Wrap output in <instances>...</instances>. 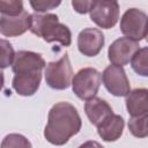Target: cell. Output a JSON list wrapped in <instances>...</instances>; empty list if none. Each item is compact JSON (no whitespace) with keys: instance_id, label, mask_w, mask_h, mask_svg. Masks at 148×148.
<instances>
[{"instance_id":"obj_1","label":"cell","mask_w":148,"mask_h":148,"mask_svg":"<svg viewBox=\"0 0 148 148\" xmlns=\"http://www.w3.org/2000/svg\"><path fill=\"white\" fill-rule=\"evenodd\" d=\"M82 120L75 106L68 102H59L49 111L44 138L51 145L62 146L80 132Z\"/></svg>"},{"instance_id":"obj_2","label":"cell","mask_w":148,"mask_h":148,"mask_svg":"<svg viewBox=\"0 0 148 148\" xmlns=\"http://www.w3.org/2000/svg\"><path fill=\"white\" fill-rule=\"evenodd\" d=\"M30 31L47 43L58 42L62 46H69L72 43L69 28L62 24L56 14H31Z\"/></svg>"},{"instance_id":"obj_3","label":"cell","mask_w":148,"mask_h":148,"mask_svg":"<svg viewBox=\"0 0 148 148\" xmlns=\"http://www.w3.org/2000/svg\"><path fill=\"white\" fill-rule=\"evenodd\" d=\"M102 82L101 73L92 67H84L80 69L72 80L73 92L83 101L96 97Z\"/></svg>"},{"instance_id":"obj_4","label":"cell","mask_w":148,"mask_h":148,"mask_svg":"<svg viewBox=\"0 0 148 148\" xmlns=\"http://www.w3.org/2000/svg\"><path fill=\"white\" fill-rule=\"evenodd\" d=\"M73 77V69L67 53H65L59 60L46 64L45 81L50 88L56 90L67 89L72 84Z\"/></svg>"},{"instance_id":"obj_5","label":"cell","mask_w":148,"mask_h":148,"mask_svg":"<svg viewBox=\"0 0 148 148\" xmlns=\"http://www.w3.org/2000/svg\"><path fill=\"white\" fill-rule=\"evenodd\" d=\"M120 31L126 37L140 42L148 34V15L138 9H127L120 18Z\"/></svg>"},{"instance_id":"obj_6","label":"cell","mask_w":148,"mask_h":148,"mask_svg":"<svg viewBox=\"0 0 148 148\" xmlns=\"http://www.w3.org/2000/svg\"><path fill=\"white\" fill-rule=\"evenodd\" d=\"M89 15L99 28L111 29L119 18V3L114 0H94Z\"/></svg>"},{"instance_id":"obj_7","label":"cell","mask_w":148,"mask_h":148,"mask_svg":"<svg viewBox=\"0 0 148 148\" xmlns=\"http://www.w3.org/2000/svg\"><path fill=\"white\" fill-rule=\"evenodd\" d=\"M102 81L106 90L116 97H126L131 91L125 69L120 66L109 65L102 73Z\"/></svg>"},{"instance_id":"obj_8","label":"cell","mask_w":148,"mask_h":148,"mask_svg":"<svg viewBox=\"0 0 148 148\" xmlns=\"http://www.w3.org/2000/svg\"><path fill=\"white\" fill-rule=\"evenodd\" d=\"M138 50H139L138 42L128 37H120L109 46L108 57L112 65L123 67L132 60V58L134 57Z\"/></svg>"},{"instance_id":"obj_9","label":"cell","mask_w":148,"mask_h":148,"mask_svg":"<svg viewBox=\"0 0 148 148\" xmlns=\"http://www.w3.org/2000/svg\"><path fill=\"white\" fill-rule=\"evenodd\" d=\"M45 66V60L39 53L22 50L16 52L12 71L14 74H39Z\"/></svg>"},{"instance_id":"obj_10","label":"cell","mask_w":148,"mask_h":148,"mask_svg":"<svg viewBox=\"0 0 148 148\" xmlns=\"http://www.w3.org/2000/svg\"><path fill=\"white\" fill-rule=\"evenodd\" d=\"M104 46V35L99 29L86 28L77 36V49L86 57L97 56Z\"/></svg>"},{"instance_id":"obj_11","label":"cell","mask_w":148,"mask_h":148,"mask_svg":"<svg viewBox=\"0 0 148 148\" xmlns=\"http://www.w3.org/2000/svg\"><path fill=\"white\" fill-rule=\"evenodd\" d=\"M31 14L23 12L17 16H0V32L6 37H17L30 30Z\"/></svg>"},{"instance_id":"obj_12","label":"cell","mask_w":148,"mask_h":148,"mask_svg":"<svg viewBox=\"0 0 148 148\" xmlns=\"http://www.w3.org/2000/svg\"><path fill=\"white\" fill-rule=\"evenodd\" d=\"M84 112L89 121L96 127H98L109 116L113 114V110L109 103L99 97L88 99L84 103Z\"/></svg>"},{"instance_id":"obj_13","label":"cell","mask_w":148,"mask_h":148,"mask_svg":"<svg viewBox=\"0 0 148 148\" xmlns=\"http://www.w3.org/2000/svg\"><path fill=\"white\" fill-rule=\"evenodd\" d=\"M125 121L120 114H111L98 127L97 133L102 138V140L106 142H113L120 139L124 131Z\"/></svg>"},{"instance_id":"obj_14","label":"cell","mask_w":148,"mask_h":148,"mask_svg":"<svg viewBox=\"0 0 148 148\" xmlns=\"http://www.w3.org/2000/svg\"><path fill=\"white\" fill-rule=\"evenodd\" d=\"M42 81V73L39 74H14L12 86L14 90L21 96H32L37 92Z\"/></svg>"},{"instance_id":"obj_15","label":"cell","mask_w":148,"mask_h":148,"mask_svg":"<svg viewBox=\"0 0 148 148\" xmlns=\"http://www.w3.org/2000/svg\"><path fill=\"white\" fill-rule=\"evenodd\" d=\"M126 109L131 117L148 111V89L136 88L126 96Z\"/></svg>"},{"instance_id":"obj_16","label":"cell","mask_w":148,"mask_h":148,"mask_svg":"<svg viewBox=\"0 0 148 148\" xmlns=\"http://www.w3.org/2000/svg\"><path fill=\"white\" fill-rule=\"evenodd\" d=\"M127 126L133 136L139 139L148 136V111L131 117Z\"/></svg>"},{"instance_id":"obj_17","label":"cell","mask_w":148,"mask_h":148,"mask_svg":"<svg viewBox=\"0 0 148 148\" xmlns=\"http://www.w3.org/2000/svg\"><path fill=\"white\" fill-rule=\"evenodd\" d=\"M131 66L138 75L148 77V46L141 47L136 51L131 60Z\"/></svg>"},{"instance_id":"obj_18","label":"cell","mask_w":148,"mask_h":148,"mask_svg":"<svg viewBox=\"0 0 148 148\" xmlns=\"http://www.w3.org/2000/svg\"><path fill=\"white\" fill-rule=\"evenodd\" d=\"M1 148H32V146L24 135L10 133L2 139Z\"/></svg>"},{"instance_id":"obj_19","label":"cell","mask_w":148,"mask_h":148,"mask_svg":"<svg viewBox=\"0 0 148 148\" xmlns=\"http://www.w3.org/2000/svg\"><path fill=\"white\" fill-rule=\"evenodd\" d=\"M24 12L23 2L21 0H1L0 13L6 16H17Z\"/></svg>"},{"instance_id":"obj_20","label":"cell","mask_w":148,"mask_h":148,"mask_svg":"<svg viewBox=\"0 0 148 148\" xmlns=\"http://www.w3.org/2000/svg\"><path fill=\"white\" fill-rule=\"evenodd\" d=\"M0 43H1V68L3 69L9 65H13L16 53L14 52V49L8 40L2 38Z\"/></svg>"},{"instance_id":"obj_21","label":"cell","mask_w":148,"mask_h":148,"mask_svg":"<svg viewBox=\"0 0 148 148\" xmlns=\"http://www.w3.org/2000/svg\"><path fill=\"white\" fill-rule=\"evenodd\" d=\"M60 3H61V1H53V0H36V1L31 0L30 1V6L38 14L47 12L50 9H53V8L58 7Z\"/></svg>"},{"instance_id":"obj_22","label":"cell","mask_w":148,"mask_h":148,"mask_svg":"<svg viewBox=\"0 0 148 148\" xmlns=\"http://www.w3.org/2000/svg\"><path fill=\"white\" fill-rule=\"evenodd\" d=\"M94 1H86V0H73L72 1V6L75 9V12H77L79 14H87L90 12L91 7H92Z\"/></svg>"},{"instance_id":"obj_23","label":"cell","mask_w":148,"mask_h":148,"mask_svg":"<svg viewBox=\"0 0 148 148\" xmlns=\"http://www.w3.org/2000/svg\"><path fill=\"white\" fill-rule=\"evenodd\" d=\"M79 148H104V147L95 140H89V141H86L84 143H82Z\"/></svg>"},{"instance_id":"obj_24","label":"cell","mask_w":148,"mask_h":148,"mask_svg":"<svg viewBox=\"0 0 148 148\" xmlns=\"http://www.w3.org/2000/svg\"><path fill=\"white\" fill-rule=\"evenodd\" d=\"M146 40L148 42V34H147V36H146Z\"/></svg>"}]
</instances>
